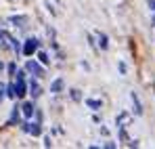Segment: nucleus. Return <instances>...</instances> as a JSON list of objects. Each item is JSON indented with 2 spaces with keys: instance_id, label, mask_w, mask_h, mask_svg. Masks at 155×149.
I'll return each instance as SVG.
<instances>
[{
  "instance_id": "1",
  "label": "nucleus",
  "mask_w": 155,
  "mask_h": 149,
  "mask_svg": "<svg viewBox=\"0 0 155 149\" xmlns=\"http://www.w3.org/2000/svg\"><path fill=\"white\" fill-rule=\"evenodd\" d=\"M25 69L29 72V74H36V76H40V78L44 76V67H42V65H38L36 61H27V63H25Z\"/></svg>"
},
{
  "instance_id": "3",
  "label": "nucleus",
  "mask_w": 155,
  "mask_h": 149,
  "mask_svg": "<svg viewBox=\"0 0 155 149\" xmlns=\"http://www.w3.org/2000/svg\"><path fill=\"white\" fill-rule=\"evenodd\" d=\"M15 93H17V97H23V95H25V82H23V74H17V82H15Z\"/></svg>"
},
{
  "instance_id": "2",
  "label": "nucleus",
  "mask_w": 155,
  "mask_h": 149,
  "mask_svg": "<svg viewBox=\"0 0 155 149\" xmlns=\"http://www.w3.org/2000/svg\"><path fill=\"white\" fill-rule=\"evenodd\" d=\"M36 50H38V40L36 38H27L25 44H23V52L25 55H34Z\"/></svg>"
},
{
  "instance_id": "12",
  "label": "nucleus",
  "mask_w": 155,
  "mask_h": 149,
  "mask_svg": "<svg viewBox=\"0 0 155 149\" xmlns=\"http://www.w3.org/2000/svg\"><path fill=\"white\" fill-rule=\"evenodd\" d=\"M71 97H74L76 101H80V93H78V90H71Z\"/></svg>"
},
{
  "instance_id": "8",
  "label": "nucleus",
  "mask_w": 155,
  "mask_h": 149,
  "mask_svg": "<svg viewBox=\"0 0 155 149\" xmlns=\"http://www.w3.org/2000/svg\"><path fill=\"white\" fill-rule=\"evenodd\" d=\"M86 105H88V107H92V109H99V107H101V101L88 99V101H86Z\"/></svg>"
},
{
  "instance_id": "7",
  "label": "nucleus",
  "mask_w": 155,
  "mask_h": 149,
  "mask_svg": "<svg viewBox=\"0 0 155 149\" xmlns=\"http://www.w3.org/2000/svg\"><path fill=\"white\" fill-rule=\"evenodd\" d=\"M6 95H8L11 99H17V93H15V84H11V86H6Z\"/></svg>"
},
{
  "instance_id": "9",
  "label": "nucleus",
  "mask_w": 155,
  "mask_h": 149,
  "mask_svg": "<svg viewBox=\"0 0 155 149\" xmlns=\"http://www.w3.org/2000/svg\"><path fill=\"white\" fill-rule=\"evenodd\" d=\"M99 44H101V49H107V46H109V42H107V36H105V34L99 36Z\"/></svg>"
},
{
  "instance_id": "13",
  "label": "nucleus",
  "mask_w": 155,
  "mask_h": 149,
  "mask_svg": "<svg viewBox=\"0 0 155 149\" xmlns=\"http://www.w3.org/2000/svg\"><path fill=\"white\" fill-rule=\"evenodd\" d=\"M149 6H151V8L155 11V0H151V2H149Z\"/></svg>"
},
{
  "instance_id": "6",
  "label": "nucleus",
  "mask_w": 155,
  "mask_h": 149,
  "mask_svg": "<svg viewBox=\"0 0 155 149\" xmlns=\"http://www.w3.org/2000/svg\"><path fill=\"white\" fill-rule=\"evenodd\" d=\"M29 93H31L34 97H38V95H40V86H38V82H34V80H31V84H29Z\"/></svg>"
},
{
  "instance_id": "4",
  "label": "nucleus",
  "mask_w": 155,
  "mask_h": 149,
  "mask_svg": "<svg viewBox=\"0 0 155 149\" xmlns=\"http://www.w3.org/2000/svg\"><path fill=\"white\" fill-rule=\"evenodd\" d=\"M21 109H23V116H25V118H31V116H34V103L27 101V103H23Z\"/></svg>"
},
{
  "instance_id": "5",
  "label": "nucleus",
  "mask_w": 155,
  "mask_h": 149,
  "mask_svg": "<svg viewBox=\"0 0 155 149\" xmlns=\"http://www.w3.org/2000/svg\"><path fill=\"white\" fill-rule=\"evenodd\" d=\"M61 88H63V80L57 78V80L51 84V93H61Z\"/></svg>"
},
{
  "instance_id": "14",
  "label": "nucleus",
  "mask_w": 155,
  "mask_h": 149,
  "mask_svg": "<svg viewBox=\"0 0 155 149\" xmlns=\"http://www.w3.org/2000/svg\"><path fill=\"white\" fill-rule=\"evenodd\" d=\"M153 23H155V17H153Z\"/></svg>"
},
{
  "instance_id": "11",
  "label": "nucleus",
  "mask_w": 155,
  "mask_h": 149,
  "mask_svg": "<svg viewBox=\"0 0 155 149\" xmlns=\"http://www.w3.org/2000/svg\"><path fill=\"white\" fill-rule=\"evenodd\" d=\"M4 95H6V86H4V84H0V101L4 99Z\"/></svg>"
},
{
  "instance_id": "10",
  "label": "nucleus",
  "mask_w": 155,
  "mask_h": 149,
  "mask_svg": "<svg viewBox=\"0 0 155 149\" xmlns=\"http://www.w3.org/2000/svg\"><path fill=\"white\" fill-rule=\"evenodd\" d=\"M38 57H40V61H42V63H48V55H46V52H40Z\"/></svg>"
}]
</instances>
